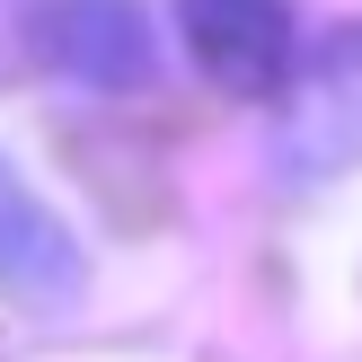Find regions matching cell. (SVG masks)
Masks as SVG:
<instances>
[{"label":"cell","mask_w":362,"mask_h":362,"mask_svg":"<svg viewBox=\"0 0 362 362\" xmlns=\"http://www.w3.org/2000/svg\"><path fill=\"white\" fill-rule=\"evenodd\" d=\"M274 98H283V124H274L283 186H327V177L362 168V18L336 27L310 62H292Z\"/></svg>","instance_id":"1"},{"label":"cell","mask_w":362,"mask_h":362,"mask_svg":"<svg viewBox=\"0 0 362 362\" xmlns=\"http://www.w3.org/2000/svg\"><path fill=\"white\" fill-rule=\"evenodd\" d=\"M177 35L221 98H274L300 62L292 0H177Z\"/></svg>","instance_id":"2"},{"label":"cell","mask_w":362,"mask_h":362,"mask_svg":"<svg viewBox=\"0 0 362 362\" xmlns=\"http://www.w3.org/2000/svg\"><path fill=\"white\" fill-rule=\"evenodd\" d=\"M35 45H45V62L62 71V80L98 88V98L141 88L159 71V27H151L141 0H45Z\"/></svg>","instance_id":"3"},{"label":"cell","mask_w":362,"mask_h":362,"mask_svg":"<svg viewBox=\"0 0 362 362\" xmlns=\"http://www.w3.org/2000/svg\"><path fill=\"white\" fill-rule=\"evenodd\" d=\"M0 292L18 310H62L80 292V239L53 221L45 194H27L9 159H0Z\"/></svg>","instance_id":"4"}]
</instances>
